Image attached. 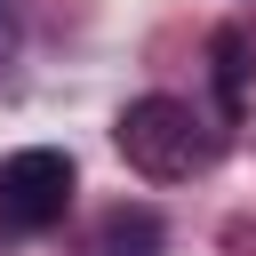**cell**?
<instances>
[{
    "label": "cell",
    "mask_w": 256,
    "mask_h": 256,
    "mask_svg": "<svg viewBox=\"0 0 256 256\" xmlns=\"http://www.w3.org/2000/svg\"><path fill=\"white\" fill-rule=\"evenodd\" d=\"M168 248V224L152 208H112L104 216V256H160Z\"/></svg>",
    "instance_id": "3957f363"
},
{
    "label": "cell",
    "mask_w": 256,
    "mask_h": 256,
    "mask_svg": "<svg viewBox=\"0 0 256 256\" xmlns=\"http://www.w3.org/2000/svg\"><path fill=\"white\" fill-rule=\"evenodd\" d=\"M8 48H16V8L0 0V56H8Z\"/></svg>",
    "instance_id": "5b68a950"
},
{
    "label": "cell",
    "mask_w": 256,
    "mask_h": 256,
    "mask_svg": "<svg viewBox=\"0 0 256 256\" xmlns=\"http://www.w3.org/2000/svg\"><path fill=\"white\" fill-rule=\"evenodd\" d=\"M72 184H80L72 152H56V144L8 152V160H0V224H8V232H48V224H64Z\"/></svg>",
    "instance_id": "7a4b0ae2"
},
{
    "label": "cell",
    "mask_w": 256,
    "mask_h": 256,
    "mask_svg": "<svg viewBox=\"0 0 256 256\" xmlns=\"http://www.w3.org/2000/svg\"><path fill=\"white\" fill-rule=\"evenodd\" d=\"M208 64H216L224 112H240V104H248V40H240V32H216V40H208Z\"/></svg>",
    "instance_id": "277c9868"
},
{
    "label": "cell",
    "mask_w": 256,
    "mask_h": 256,
    "mask_svg": "<svg viewBox=\"0 0 256 256\" xmlns=\"http://www.w3.org/2000/svg\"><path fill=\"white\" fill-rule=\"evenodd\" d=\"M112 144H120V160L128 168H144V176H192L200 160H208V144H200V120L176 104V96H136L120 120H112Z\"/></svg>",
    "instance_id": "6da1fadb"
}]
</instances>
